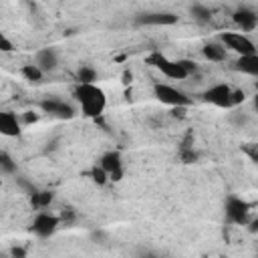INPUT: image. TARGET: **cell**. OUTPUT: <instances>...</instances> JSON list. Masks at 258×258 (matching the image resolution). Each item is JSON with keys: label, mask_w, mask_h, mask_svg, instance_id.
I'll use <instances>...</instances> for the list:
<instances>
[{"label": "cell", "mask_w": 258, "mask_h": 258, "mask_svg": "<svg viewBox=\"0 0 258 258\" xmlns=\"http://www.w3.org/2000/svg\"><path fill=\"white\" fill-rule=\"evenodd\" d=\"M189 14H191V18H194L196 22H200V24H206V22H210V18H212V10H210L208 6H204V4H191V6H189Z\"/></svg>", "instance_id": "cell-18"}, {"label": "cell", "mask_w": 258, "mask_h": 258, "mask_svg": "<svg viewBox=\"0 0 258 258\" xmlns=\"http://www.w3.org/2000/svg\"><path fill=\"white\" fill-rule=\"evenodd\" d=\"M230 93H232V87L226 85V83H218L214 87H210L208 91H204L202 99L206 103H212L216 107H222V109H232L230 105Z\"/></svg>", "instance_id": "cell-8"}, {"label": "cell", "mask_w": 258, "mask_h": 258, "mask_svg": "<svg viewBox=\"0 0 258 258\" xmlns=\"http://www.w3.org/2000/svg\"><path fill=\"white\" fill-rule=\"evenodd\" d=\"M16 181H18V185L22 187V189H26V194L28 196H32V194H36L38 191V187L36 185H32L28 179H24V177H16Z\"/></svg>", "instance_id": "cell-28"}, {"label": "cell", "mask_w": 258, "mask_h": 258, "mask_svg": "<svg viewBox=\"0 0 258 258\" xmlns=\"http://www.w3.org/2000/svg\"><path fill=\"white\" fill-rule=\"evenodd\" d=\"M244 101H246V93L242 89H232V93H230V105H232V109L238 107V105H242Z\"/></svg>", "instance_id": "cell-22"}, {"label": "cell", "mask_w": 258, "mask_h": 258, "mask_svg": "<svg viewBox=\"0 0 258 258\" xmlns=\"http://www.w3.org/2000/svg\"><path fill=\"white\" fill-rule=\"evenodd\" d=\"M145 62L151 64V67H155L157 71H161V73H163L167 79H171V81H183V79H187V75H185V71L179 67V62L167 58V56H165L163 52H159V50H153L151 54H147Z\"/></svg>", "instance_id": "cell-2"}, {"label": "cell", "mask_w": 258, "mask_h": 258, "mask_svg": "<svg viewBox=\"0 0 258 258\" xmlns=\"http://www.w3.org/2000/svg\"><path fill=\"white\" fill-rule=\"evenodd\" d=\"M0 185H2V177H0Z\"/></svg>", "instance_id": "cell-34"}, {"label": "cell", "mask_w": 258, "mask_h": 258, "mask_svg": "<svg viewBox=\"0 0 258 258\" xmlns=\"http://www.w3.org/2000/svg\"><path fill=\"white\" fill-rule=\"evenodd\" d=\"M153 95L157 101H161L163 105H169L171 109L173 107H187L191 105V99L179 91L177 87H171V85H165V83H155L153 85Z\"/></svg>", "instance_id": "cell-4"}, {"label": "cell", "mask_w": 258, "mask_h": 258, "mask_svg": "<svg viewBox=\"0 0 258 258\" xmlns=\"http://www.w3.org/2000/svg\"><path fill=\"white\" fill-rule=\"evenodd\" d=\"M77 81H79V85H95L97 71L91 64H81L77 71Z\"/></svg>", "instance_id": "cell-17"}, {"label": "cell", "mask_w": 258, "mask_h": 258, "mask_svg": "<svg viewBox=\"0 0 258 258\" xmlns=\"http://www.w3.org/2000/svg\"><path fill=\"white\" fill-rule=\"evenodd\" d=\"M60 226V220H58V216H54V214H50V212H38L36 216H34V220H32V226H30V230L38 236V238H48V236H52L54 232H56V228Z\"/></svg>", "instance_id": "cell-7"}, {"label": "cell", "mask_w": 258, "mask_h": 258, "mask_svg": "<svg viewBox=\"0 0 258 258\" xmlns=\"http://www.w3.org/2000/svg\"><path fill=\"white\" fill-rule=\"evenodd\" d=\"M97 165H99L107 175L113 173V171H117V169H125V167H123V157H121L119 151H107V153H103Z\"/></svg>", "instance_id": "cell-13"}, {"label": "cell", "mask_w": 258, "mask_h": 258, "mask_svg": "<svg viewBox=\"0 0 258 258\" xmlns=\"http://www.w3.org/2000/svg\"><path fill=\"white\" fill-rule=\"evenodd\" d=\"M131 81H133V75H131L129 71H125V73H123V83H125V85H129Z\"/></svg>", "instance_id": "cell-32"}, {"label": "cell", "mask_w": 258, "mask_h": 258, "mask_svg": "<svg viewBox=\"0 0 258 258\" xmlns=\"http://www.w3.org/2000/svg\"><path fill=\"white\" fill-rule=\"evenodd\" d=\"M20 75L26 79V81H30V83H40L42 81V77H44V73L34 64V62H28V64H22V69H20Z\"/></svg>", "instance_id": "cell-20"}, {"label": "cell", "mask_w": 258, "mask_h": 258, "mask_svg": "<svg viewBox=\"0 0 258 258\" xmlns=\"http://www.w3.org/2000/svg\"><path fill=\"white\" fill-rule=\"evenodd\" d=\"M12 173H16V161L8 151L0 149V175H12Z\"/></svg>", "instance_id": "cell-19"}, {"label": "cell", "mask_w": 258, "mask_h": 258, "mask_svg": "<svg viewBox=\"0 0 258 258\" xmlns=\"http://www.w3.org/2000/svg\"><path fill=\"white\" fill-rule=\"evenodd\" d=\"M244 151L250 155V159H252V161H256V159H258V153H256V145H254V143L244 145Z\"/></svg>", "instance_id": "cell-30"}, {"label": "cell", "mask_w": 258, "mask_h": 258, "mask_svg": "<svg viewBox=\"0 0 258 258\" xmlns=\"http://www.w3.org/2000/svg\"><path fill=\"white\" fill-rule=\"evenodd\" d=\"M232 20L242 28V34H244V32H250V30H254V28L258 26V14H256V10H254L252 6H248V4H240V6L232 12Z\"/></svg>", "instance_id": "cell-10"}, {"label": "cell", "mask_w": 258, "mask_h": 258, "mask_svg": "<svg viewBox=\"0 0 258 258\" xmlns=\"http://www.w3.org/2000/svg\"><path fill=\"white\" fill-rule=\"evenodd\" d=\"M87 175H89V177H91V181H93V183H97V185H105V183L109 181L107 173H105V171H103L99 165H95V167H93V169H91Z\"/></svg>", "instance_id": "cell-21"}, {"label": "cell", "mask_w": 258, "mask_h": 258, "mask_svg": "<svg viewBox=\"0 0 258 258\" xmlns=\"http://www.w3.org/2000/svg\"><path fill=\"white\" fill-rule=\"evenodd\" d=\"M202 54H204V58L210 60V62H224L226 56H228L226 48H224L220 42H208V44H204Z\"/></svg>", "instance_id": "cell-15"}, {"label": "cell", "mask_w": 258, "mask_h": 258, "mask_svg": "<svg viewBox=\"0 0 258 258\" xmlns=\"http://www.w3.org/2000/svg\"><path fill=\"white\" fill-rule=\"evenodd\" d=\"M179 159L183 163H196L198 161V153L194 151V147H185V149H179Z\"/></svg>", "instance_id": "cell-23"}, {"label": "cell", "mask_w": 258, "mask_h": 258, "mask_svg": "<svg viewBox=\"0 0 258 258\" xmlns=\"http://www.w3.org/2000/svg\"><path fill=\"white\" fill-rule=\"evenodd\" d=\"M10 258H26V248L24 246H12L10 248Z\"/></svg>", "instance_id": "cell-29"}, {"label": "cell", "mask_w": 258, "mask_h": 258, "mask_svg": "<svg viewBox=\"0 0 258 258\" xmlns=\"http://www.w3.org/2000/svg\"><path fill=\"white\" fill-rule=\"evenodd\" d=\"M218 38H220L218 42L224 48H230V50L238 52V56L256 54V44L252 42V38L248 34H242V32H220Z\"/></svg>", "instance_id": "cell-3"}, {"label": "cell", "mask_w": 258, "mask_h": 258, "mask_svg": "<svg viewBox=\"0 0 258 258\" xmlns=\"http://www.w3.org/2000/svg\"><path fill=\"white\" fill-rule=\"evenodd\" d=\"M22 133L20 117L14 111H0V135L4 137H18Z\"/></svg>", "instance_id": "cell-11"}, {"label": "cell", "mask_w": 258, "mask_h": 258, "mask_svg": "<svg viewBox=\"0 0 258 258\" xmlns=\"http://www.w3.org/2000/svg\"><path fill=\"white\" fill-rule=\"evenodd\" d=\"M234 69L244 73V75H258V54H248V56H238L234 60Z\"/></svg>", "instance_id": "cell-14"}, {"label": "cell", "mask_w": 258, "mask_h": 258, "mask_svg": "<svg viewBox=\"0 0 258 258\" xmlns=\"http://www.w3.org/2000/svg\"><path fill=\"white\" fill-rule=\"evenodd\" d=\"M40 109L44 113H50V115L58 117V119H73L75 113H77L71 103H67V101L58 99V97H48V99L40 101Z\"/></svg>", "instance_id": "cell-9"}, {"label": "cell", "mask_w": 258, "mask_h": 258, "mask_svg": "<svg viewBox=\"0 0 258 258\" xmlns=\"http://www.w3.org/2000/svg\"><path fill=\"white\" fill-rule=\"evenodd\" d=\"M34 64H36L42 73H52V71L58 67V52H56L54 48H50V46L40 48V50H36V54H34Z\"/></svg>", "instance_id": "cell-12"}, {"label": "cell", "mask_w": 258, "mask_h": 258, "mask_svg": "<svg viewBox=\"0 0 258 258\" xmlns=\"http://www.w3.org/2000/svg\"><path fill=\"white\" fill-rule=\"evenodd\" d=\"M75 218H77V214H75V210H73V208H62V210H60V214H58L60 224H73V222H75Z\"/></svg>", "instance_id": "cell-24"}, {"label": "cell", "mask_w": 258, "mask_h": 258, "mask_svg": "<svg viewBox=\"0 0 258 258\" xmlns=\"http://www.w3.org/2000/svg\"><path fill=\"white\" fill-rule=\"evenodd\" d=\"M143 258H159V256H153V254H147V256H143Z\"/></svg>", "instance_id": "cell-33"}, {"label": "cell", "mask_w": 258, "mask_h": 258, "mask_svg": "<svg viewBox=\"0 0 258 258\" xmlns=\"http://www.w3.org/2000/svg\"><path fill=\"white\" fill-rule=\"evenodd\" d=\"M133 22L137 26H171L177 22V14L167 12V10H157V12H139L135 14Z\"/></svg>", "instance_id": "cell-6"}, {"label": "cell", "mask_w": 258, "mask_h": 258, "mask_svg": "<svg viewBox=\"0 0 258 258\" xmlns=\"http://www.w3.org/2000/svg\"><path fill=\"white\" fill-rule=\"evenodd\" d=\"M177 62H179V67L185 71L187 77L194 75V73H198V64H196L194 60H189V58H177Z\"/></svg>", "instance_id": "cell-25"}, {"label": "cell", "mask_w": 258, "mask_h": 258, "mask_svg": "<svg viewBox=\"0 0 258 258\" xmlns=\"http://www.w3.org/2000/svg\"><path fill=\"white\" fill-rule=\"evenodd\" d=\"M20 117V125H32V123H36L38 121V113L36 111H24L22 115H18Z\"/></svg>", "instance_id": "cell-26"}, {"label": "cell", "mask_w": 258, "mask_h": 258, "mask_svg": "<svg viewBox=\"0 0 258 258\" xmlns=\"http://www.w3.org/2000/svg\"><path fill=\"white\" fill-rule=\"evenodd\" d=\"M73 97L79 103L83 117L95 121L105 113L107 95L101 87H97V85H77L75 91H73Z\"/></svg>", "instance_id": "cell-1"}, {"label": "cell", "mask_w": 258, "mask_h": 258, "mask_svg": "<svg viewBox=\"0 0 258 258\" xmlns=\"http://www.w3.org/2000/svg\"><path fill=\"white\" fill-rule=\"evenodd\" d=\"M250 210H252V204H248L246 200H242V198H238V196H230V198L226 200V218H228L232 224L246 226V224H248Z\"/></svg>", "instance_id": "cell-5"}, {"label": "cell", "mask_w": 258, "mask_h": 258, "mask_svg": "<svg viewBox=\"0 0 258 258\" xmlns=\"http://www.w3.org/2000/svg\"><path fill=\"white\" fill-rule=\"evenodd\" d=\"M171 115L173 117H183L185 115V107H173L171 109Z\"/></svg>", "instance_id": "cell-31"}, {"label": "cell", "mask_w": 258, "mask_h": 258, "mask_svg": "<svg viewBox=\"0 0 258 258\" xmlns=\"http://www.w3.org/2000/svg\"><path fill=\"white\" fill-rule=\"evenodd\" d=\"M52 200H54V194L52 191H46V189H38L36 194H32L30 196V204H32V208H36V210H46L50 204H52Z\"/></svg>", "instance_id": "cell-16"}, {"label": "cell", "mask_w": 258, "mask_h": 258, "mask_svg": "<svg viewBox=\"0 0 258 258\" xmlns=\"http://www.w3.org/2000/svg\"><path fill=\"white\" fill-rule=\"evenodd\" d=\"M14 50V44H12V40L0 30V52H12Z\"/></svg>", "instance_id": "cell-27"}]
</instances>
